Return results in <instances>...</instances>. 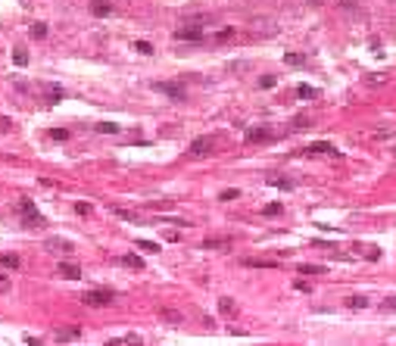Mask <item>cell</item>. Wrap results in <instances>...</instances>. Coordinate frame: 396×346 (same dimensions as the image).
<instances>
[{
  "mask_svg": "<svg viewBox=\"0 0 396 346\" xmlns=\"http://www.w3.org/2000/svg\"><path fill=\"white\" fill-rule=\"evenodd\" d=\"M84 306H91V309H97V306H113L116 302V293L113 290H91V293H84L81 297Z\"/></svg>",
  "mask_w": 396,
  "mask_h": 346,
  "instance_id": "cell-1",
  "label": "cell"
},
{
  "mask_svg": "<svg viewBox=\"0 0 396 346\" xmlns=\"http://www.w3.org/2000/svg\"><path fill=\"white\" fill-rule=\"evenodd\" d=\"M19 209H22L25 225H31V228H44V215L38 212V206L31 203V200H22V203H19Z\"/></svg>",
  "mask_w": 396,
  "mask_h": 346,
  "instance_id": "cell-2",
  "label": "cell"
},
{
  "mask_svg": "<svg viewBox=\"0 0 396 346\" xmlns=\"http://www.w3.org/2000/svg\"><path fill=\"white\" fill-rule=\"evenodd\" d=\"M156 91L165 94V97H172V100H184V97H187L181 84H168V81H156Z\"/></svg>",
  "mask_w": 396,
  "mask_h": 346,
  "instance_id": "cell-3",
  "label": "cell"
},
{
  "mask_svg": "<svg viewBox=\"0 0 396 346\" xmlns=\"http://www.w3.org/2000/svg\"><path fill=\"white\" fill-rule=\"evenodd\" d=\"M175 38H178V41H203V28H197V25H187V28H175Z\"/></svg>",
  "mask_w": 396,
  "mask_h": 346,
  "instance_id": "cell-4",
  "label": "cell"
},
{
  "mask_svg": "<svg viewBox=\"0 0 396 346\" xmlns=\"http://www.w3.org/2000/svg\"><path fill=\"white\" fill-rule=\"evenodd\" d=\"M209 150H212V138H197V140L190 143L187 153H190V156H206Z\"/></svg>",
  "mask_w": 396,
  "mask_h": 346,
  "instance_id": "cell-5",
  "label": "cell"
},
{
  "mask_svg": "<svg viewBox=\"0 0 396 346\" xmlns=\"http://www.w3.org/2000/svg\"><path fill=\"white\" fill-rule=\"evenodd\" d=\"M247 140L250 143H265V140H272V131H268V128H250Z\"/></svg>",
  "mask_w": 396,
  "mask_h": 346,
  "instance_id": "cell-6",
  "label": "cell"
},
{
  "mask_svg": "<svg viewBox=\"0 0 396 346\" xmlns=\"http://www.w3.org/2000/svg\"><path fill=\"white\" fill-rule=\"evenodd\" d=\"M306 153H312V156H325V153H337V150H334L327 140H318V143H309Z\"/></svg>",
  "mask_w": 396,
  "mask_h": 346,
  "instance_id": "cell-7",
  "label": "cell"
},
{
  "mask_svg": "<svg viewBox=\"0 0 396 346\" xmlns=\"http://www.w3.org/2000/svg\"><path fill=\"white\" fill-rule=\"evenodd\" d=\"M200 247H203V250H228L231 240H228V237H212V240H203Z\"/></svg>",
  "mask_w": 396,
  "mask_h": 346,
  "instance_id": "cell-8",
  "label": "cell"
},
{
  "mask_svg": "<svg viewBox=\"0 0 396 346\" xmlns=\"http://www.w3.org/2000/svg\"><path fill=\"white\" fill-rule=\"evenodd\" d=\"M60 275L69 277V281H78V277H81V268L72 265V262H63V265H60Z\"/></svg>",
  "mask_w": 396,
  "mask_h": 346,
  "instance_id": "cell-9",
  "label": "cell"
},
{
  "mask_svg": "<svg viewBox=\"0 0 396 346\" xmlns=\"http://www.w3.org/2000/svg\"><path fill=\"white\" fill-rule=\"evenodd\" d=\"M218 312H222L225 318H234V315H237V306H234V300L225 297V300H218Z\"/></svg>",
  "mask_w": 396,
  "mask_h": 346,
  "instance_id": "cell-10",
  "label": "cell"
},
{
  "mask_svg": "<svg viewBox=\"0 0 396 346\" xmlns=\"http://www.w3.org/2000/svg\"><path fill=\"white\" fill-rule=\"evenodd\" d=\"M91 13L94 16H109L113 6H109V0H94V3H91Z\"/></svg>",
  "mask_w": 396,
  "mask_h": 346,
  "instance_id": "cell-11",
  "label": "cell"
},
{
  "mask_svg": "<svg viewBox=\"0 0 396 346\" xmlns=\"http://www.w3.org/2000/svg\"><path fill=\"white\" fill-rule=\"evenodd\" d=\"M47 250H60V253H72V243H69V240H60V237H50V240H47Z\"/></svg>",
  "mask_w": 396,
  "mask_h": 346,
  "instance_id": "cell-12",
  "label": "cell"
},
{
  "mask_svg": "<svg viewBox=\"0 0 396 346\" xmlns=\"http://www.w3.org/2000/svg\"><path fill=\"white\" fill-rule=\"evenodd\" d=\"M78 337H81V331H78V327H63V331H56V340H78Z\"/></svg>",
  "mask_w": 396,
  "mask_h": 346,
  "instance_id": "cell-13",
  "label": "cell"
},
{
  "mask_svg": "<svg viewBox=\"0 0 396 346\" xmlns=\"http://www.w3.org/2000/svg\"><path fill=\"white\" fill-rule=\"evenodd\" d=\"M297 97H300V100H315L318 91L312 88V84H300V88H297Z\"/></svg>",
  "mask_w": 396,
  "mask_h": 346,
  "instance_id": "cell-14",
  "label": "cell"
},
{
  "mask_svg": "<svg viewBox=\"0 0 396 346\" xmlns=\"http://www.w3.org/2000/svg\"><path fill=\"white\" fill-rule=\"evenodd\" d=\"M122 265L138 268V272H140V268H144V259H140V256H134V253H128V256H122Z\"/></svg>",
  "mask_w": 396,
  "mask_h": 346,
  "instance_id": "cell-15",
  "label": "cell"
},
{
  "mask_svg": "<svg viewBox=\"0 0 396 346\" xmlns=\"http://www.w3.org/2000/svg\"><path fill=\"white\" fill-rule=\"evenodd\" d=\"M243 265H253V268H278V262H272V259H247Z\"/></svg>",
  "mask_w": 396,
  "mask_h": 346,
  "instance_id": "cell-16",
  "label": "cell"
},
{
  "mask_svg": "<svg viewBox=\"0 0 396 346\" xmlns=\"http://www.w3.org/2000/svg\"><path fill=\"white\" fill-rule=\"evenodd\" d=\"M0 265H6V268H19V256H16V253H3V256H0Z\"/></svg>",
  "mask_w": 396,
  "mask_h": 346,
  "instance_id": "cell-17",
  "label": "cell"
},
{
  "mask_svg": "<svg viewBox=\"0 0 396 346\" xmlns=\"http://www.w3.org/2000/svg\"><path fill=\"white\" fill-rule=\"evenodd\" d=\"M163 318H165L168 324H181V322H184L181 312H175V309H163Z\"/></svg>",
  "mask_w": 396,
  "mask_h": 346,
  "instance_id": "cell-18",
  "label": "cell"
},
{
  "mask_svg": "<svg viewBox=\"0 0 396 346\" xmlns=\"http://www.w3.org/2000/svg\"><path fill=\"white\" fill-rule=\"evenodd\" d=\"M113 346H125V343H140L138 334H125V337H116V340H109Z\"/></svg>",
  "mask_w": 396,
  "mask_h": 346,
  "instance_id": "cell-19",
  "label": "cell"
},
{
  "mask_svg": "<svg viewBox=\"0 0 396 346\" xmlns=\"http://www.w3.org/2000/svg\"><path fill=\"white\" fill-rule=\"evenodd\" d=\"M31 38L44 41V38H47V25H44V22H35V25H31Z\"/></svg>",
  "mask_w": 396,
  "mask_h": 346,
  "instance_id": "cell-20",
  "label": "cell"
},
{
  "mask_svg": "<svg viewBox=\"0 0 396 346\" xmlns=\"http://www.w3.org/2000/svg\"><path fill=\"white\" fill-rule=\"evenodd\" d=\"M113 212L119 215V218H125V222H138V212H131V209H119V206H113Z\"/></svg>",
  "mask_w": 396,
  "mask_h": 346,
  "instance_id": "cell-21",
  "label": "cell"
},
{
  "mask_svg": "<svg viewBox=\"0 0 396 346\" xmlns=\"http://www.w3.org/2000/svg\"><path fill=\"white\" fill-rule=\"evenodd\" d=\"M134 50L144 53V56H150V53H153V44H150V41H134Z\"/></svg>",
  "mask_w": 396,
  "mask_h": 346,
  "instance_id": "cell-22",
  "label": "cell"
},
{
  "mask_svg": "<svg viewBox=\"0 0 396 346\" xmlns=\"http://www.w3.org/2000/svg\"><path fill=\"white\" fill-rule=\"evenodd\" d=\"M13 63H16V66H25V63H28V53H25L22 47H16V50H13Z\"/></svg>",
  "mask_w": 396,
  "mask_h": 346,
  "instance_id": "cell-23",
  "label": "cell"
},
{
  "mask_svg": "<svg viewBox=\"0 0 396 346\" xmlns=\"http://www.w3.org/2000/svg\"><path fill=\"white\" fill-rule=\"evenodd\" d=\"M300 275H325V265H300Z\"/></svg>",
  "mask_w": 396,
  "mask_h": 346,
  "instance_id": "cell-24",
  "label": "cell"
},
{
  "mask_svg": "<svg viewBox=\"0 0 396 346\" xmlns=\"http://www.w3.org/2000/svg\"><path fill=\"white\" fill-rule=\"evenodd\" d=\"M268 184H275L281 190H293V181H287V178H268Z\"/></svg>",
  "mask_w": 396,
  "mask_h": 346,
  "instance_id": "cell-25",
  "label": "cell"
},
{
  "mask_svg": "<svg viewBox=\"0 0 396 346\" xmlns=\"http://www.w3.org/2000/svg\"><path fill=\"white\" fill-rule=\"evenodd\" d=\"M138 250H144V253H159V243H153V240H138Z\"/></svg>",
  "mask_w": 396,
  "mask_h": 346,
  "instance_id": "cell-26",
  "label": "cell"
},
{
  "mask_svg": "<svg viewBox=\"0 0 396 346\" xmlns=\"http://www.w3.org/2000/svg\"><path fill=\"white\" fill-rule=\"evenodd\" d=\"M97 131H103V134H116V131H119V125H116V122H100V125H97Z\"/></svg>",
  "mask_w": 396,
  "mask_h": 346,
  "instance_id": "cell-27",
  "label": "cell"
},
{
  "mask_svg": "<svg viewBox=\"0 0 396 346\" xmlns=\"http://www.w3.org/2000/svg\"><path fill=\"white\" fill-rule=\"evenodd\" d=\"M347 306H352V309H365V306H368V300H365V297H349V300H347Z\"/></svg>",
  "mask_w": 396,
  "mask_h": 346,
  "instance_id": "cell-28",
  "label": "cell"
},
{
  "mask_svg": "<svg viewBox=\"0 0 396 346\" xmlns=\"http://www.w3.org/2000/svg\"><path fill=\"white\" fill-rule=\"evenodd\" d=\"M284 63H287V66H303L306 60H303V53H287V56H284Z\"/></svg>",
  "mask_w": 396,
  "mask_h": 346,
  "instance_id": "cell-29",
  "label": "cell"
},
{
  "mask_svg": "<svg viewBox=\"0 0 396 346\" xmlns=\"http://www.w3.org/2000/svg\"><path fill=\"white\" fill-rule=\"evenodd\" d=\"M50 138L53 140H69V131L66 128H50Z\"/></svg>",
  "mask_w": 396,
  "mask_h": 346,
  "instance_id": "cell-30",
  "label": "cell"
},
{
  "mask_svg": "<svg viewBox=\"0 0 396 346\" xmlns=\"http://www.w3.org/2000/svg\"><path fill=\"white\" fill-rule=\"evenodd\" d=\"M362 250V256H365V259H377V256H381V250H377V247H359Z\"/></svg>",
  "mask_w": 396,
  "mask_h": 346,
  "instance_id": "cell-31",
  "label": "cell"
},
{
  "mask_svg": "<svg viewBox=\"0 0 396 346\" xmlns=\"http://www.w3.org/2000/svg\"><path fill=\"white\" fill-rule=\"evenodd\" d=\"M259 88H262V91L275 88V75H262V78H259Z\"/></svg>",
  "mask_w": 396,
  "mask_h": 346,
  "instance_id": "cell-32",
  "label": "cell"
},
{
  "mask_svg": "<svg viewBox=\"0 0 396 346\" xmlns=\"http://www.w3.org/2000/svg\"><path fill=\"white\" fill-rule=\"evenodd\" d=\"M281 209H284L281 203H272V206H265V209H262V212H265L268 218H272V215H281Z\"/></svg>",
  "mask_w": 396,
  "mask_h": 346,
  "instance_id": "cell-33",
  "label": "cell"
},
{
  "mask_svg": "<svg viewBox=\"0 0 396 346\" xmlns=\"http://www.w3.org/2000/svg\"><path fill=\"white\" fill-rule=\"evenodd\" d=\"M237 197H240V190H234V187H228L222 193V200H237Z\"/></svg>",
  "mask_w": 396,
  "mask_h": 346,
  "instance_id": "cell-34",
  "label": "cell"
},
{
  "mask_svg": "<svg viewBox=\"0 0 396 346\" xmlns=\"http://www.w3.org/2000/svg\"><path fill=\"white\" fill-rule=\"evenodd\" d=\"M6 290H10V277L0 272V293H6Z\"/></svg>",
  "mask_w": 396,
  "mask_h": 346,
  "instance_id": "cell-35",
  "label": "cell"
},
{
  "mask_svg": "<svg viewBox=\"0 0 396 346\" xmlns=\"http://www.w3.org/2000/svg\"><path fill=\"white\" fill-rule=\"evenodd\" d=\"M293 287H297V290H303V293H309V290H312V287H309L306 281H293Z\"/></svg>",
  "mask_w": 396,
  "mask_h": 346,
  "instance_id": "cell-36",
  "label": "cell"
},
{
  "mask_svg": "<svg viewBox=\"0 0 396 346\" xmlns=\"http://www.w3.org/2000/svg\"><path fill=\"white\" fill-rule=\"evenodd\" d=\"M75 209H78L81 215H91V206H88V203H75Z\"/></svg>",
  "mask_w": 396,
  "mask_h": 346,
  "instance_id": "cell-37",
  "label": "cell"
},
{
  "mask_svg": "<svg viewBox=\"0 0 396 346\" xmlns=\"http://www.w3.org/2000/svg\"><path fill=\"white\" fill-rule=\"evenodd\" d=\"M384 309H387V312H393V309H396V300H387V302H384Z\"/></svg>",
  "mask_w": 396,
  "mask_h": 346,
  "instance_id": "cell-38",
  "label": "cell"
},
{
  "mask_svg": "<svg viewBox=\"0 0 396 346\" xmlns=\"http://www.w3.org/2000/svg\"><path fill=\"white\" fill-rule=\"evenodd\" d=\"M0 131H10V119H0Z\"/></svg>",
  "mask_w": 396,
  "mask_h": 346,
  "instance_id": "cell-39",
  "label": "cell"
},
{
  "mask_svg": "<svg viewBox=\"0 0 396 346\" xmlns=\"http://www.w3.org/2000/svg\"><path fill=\"white\" fill-rule=\"evenodd\" d=\"M312 3H318V0H312Z\"/></svg>",
  "mask_w": 396,
  "mask_h": 346,
  "instance_id": "cell-40",
  "label": "cell"
}]
</instances>
